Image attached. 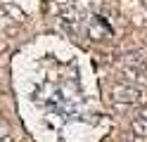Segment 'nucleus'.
<instances>
[{"instance_id":"nucleus-1","label":"nucleus","mask_w":147,"mask_h":142,"mask_svg":"<svg viewBox=\"0 0 147 142\" xmlns=\"http://www.w3.org/2000/svg\"><path fill=\"white\" fill-rule=\"evenodd\" d=\"M112 97L116 104H135L140 100V90L135 85H116L112 90Z\"/></svg>"},{"instance_id":"nucleus-2","label":"nucleus","mask_w":147,"mask_h":142,"mask_svg":"<svg viewBox=\"0 0 147 142\" xmlns=\"http://www.w3.org/2000/svg\"><path fill=\"white\" fill-rule=\"evenodd\" d=\"M133 133L138 137H147V118H138L133 123Z\"/></svg>"},{"instance_id":"nucleus-3","label":"nucleus","mask_w":147,"mask_h":142,"mask_svg":"<svg viewBox=\"0 0 147 142\" xmlns=\"http://www.w3.org/2000/svg\"><path fill=\"white\" fill-rule=\"evenodd\" d=\"M0 142H12V140H10V135H7L5 130H0Z\"/></svg>"}]
</instances>
